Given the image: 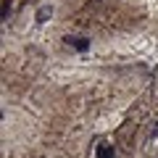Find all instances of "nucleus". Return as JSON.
<instances>
[{
  "label": "nucleus",
  "mask_w": 158,
  "mask_h": 158,
  "mask_svg": "<svg viewBox=\"0 0 158 158\" xmlns=\"http://www.w3.org/2000/svg\"><path fill=\"white\" fill-rule=\"evenodd\" d=\"M63 42L69 48H74V50H87L90 48V40L87 37H63Z\"/></svg>",
  "instance_id": "obj_1"
},
{
  "label": "nucleus",
  "mask_w": 158,
  "mask_h": 158,
  "mask_svg": "<svg viewBox=\"0 0 158 158\" xmlns=\"http://www.w3.org/2000/svg\"><path fill=\"white\" fill-rule=\"evenodd\" d=\"M98 158H113V148L108 142H100L98 145Z\"/></svg>",
  "instance_id": "obj_2"
},
{
  "label": "nucleus",
  "mask_w": 158,
  "mask_h": 158,
  "mask_svg": "<svg viewBox=\"0 0 158 158\" xmlns=\"http://www.w3.org/2000/svg\"><path fill=\"white\" fill-rule=\"evenodd\" d=\"M8 13H11V0H6V6H3V19H8Z\"/></svg>",
  "instance_id": "obj_3"
}]
</instances>
